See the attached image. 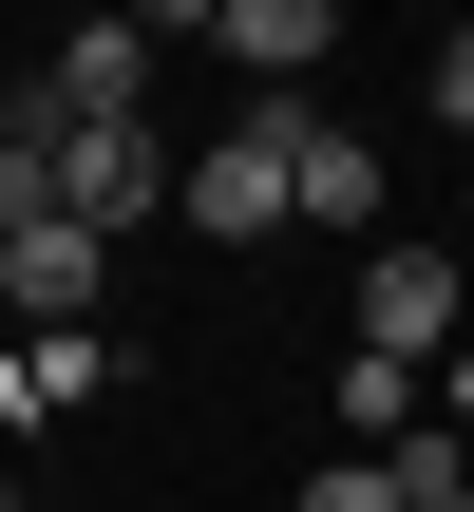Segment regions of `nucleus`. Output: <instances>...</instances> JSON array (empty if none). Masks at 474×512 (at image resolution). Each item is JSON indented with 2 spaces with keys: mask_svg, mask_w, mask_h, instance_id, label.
Returning <instances> with one entry per match:
<instances>
[{
  "mask_svg": "<svg viewBox=\"0 0 474 512\" xmlns=\"http://www.w3.org/2000/svg\"><path fill=\"white\" fill-rule=\"evenodd\" d=\"M399 512H474V456H456V437H399Z\"/></svg>",
  "mask_w": 474,
  "mask_h": 512,
  "instance_id": "obj_9",
  "label": "nucleus"
},
{
  "mask_svg": "<svg viewBox=\"0 0 474 512\" xmlns=\"http://www.w3.org/2000/svg\"><path fill=\"white\" fill-rule=\"evenodd\" d=\"M38 133H57V114H38V95H19V76H0V152H38Z\"/></svg>",
  "mask_w": 474,
  "mask_h": 512,
  "instance_id": "obj_12",
  "label": "nucleus"
},
{
  "mask_svg": "<svg viewBox=\"0 0 474 512\" xmlns=\"http://www.w3.org/2000/svg\"><path fill=\"white\" fill-rule=\"evenodd\" d=\"M190 228H209V247L304 228V95H266L247 133H209V152H190Z\"/></svg>",
  "mask_w": 474,
  "mask_h": 512,
  "instance_id": "obj_1",
  "label": "nucleus"
},
{
  "mask_svg": "<svg viewBox=\"0 0 474 512\" xmlns=\"http://www.w3.org/2000/svg\"><path fill=\"white\" fill-rule=\"evenodd\" d=\"M76 380H95V342H0V437H19V418H57Z\"/></svg>",
  "mask_w": 474,
  "mask_h": 512,
  "instance_id": "obj_8",
  "label": "nucleus"
},
{
  "mask_svg": "<svg viewBox=\"0 0 474 512\" xmlns=\"http://www.w3.org/2000/svg\"><path fill=\"white\" fill-rule=\"evenodd\" d=\"M133 95H152V38H133V19H76V38L38 57V114H57V133H133Z\"/></svg>",
  "mask_w": 474,
  "mask_h": 512,
  "instance_id": "obj_3",
  "label": "nucleus"
},
{
  "mask_svg": "<svg viewBox=\"0 0 474 512\" xmlns=\"http://www.w3.org/2000/svg\"><path fill=\"white\" fill-rule=\"evenodd\" d=\"M95 266H114V228H19L0 247V304H19V342H95Z\"/></svg>",
  "mask_w": 474,
  "mask_h": 512,
  "instance_id": "obj_2",
  "label": "nucleus"
},
{
  "mask_svg": "<svg viewBox=\"0 0 474 512\" xmlns=\"http://www.w3.org/2000/svg\"><path fill=\"white\" fill-rule=\"evenodd\" d=\"M418 95H437V133H474V38H437V57H418Z\"/></svg>",
  "mask_w": 474,
  "mask_h": 512,
  "instance_id": "obj_11",
  "label": "nucleus"
},
{
  "mask_svg": "<svg viewBox=\"0 0 474 512\" xmlns=\"http://www.w3.org/2000/svg\"><path fill=\"white\" fill-rule=\"evenodd\" d=\"M456 342V247H380L361 266V361H437Z\"/></svg>",
  "mask_w": 474,
  "mask_h": 512,
  "instance_id": "obj_4",
  "label": "nucleus"
},
{
  "mask_svg": "<svg viewBox=\"0 0 474 512\" xmlns=\"http://www.w3.org/2000/svg\"><path fill=\"white\" fill-rule=\"evenodd\" d=\"M361 209H380V152L342 114H304V228H361Z\"/></svg>",
  "mask_w": 474,
  "mask_h": 512,
  "instance_id": "obj_7",
  "label": "nucleus"
},
{
  "mask_svg": "<svg viewBox=\"0 0 474 512\" xmlns=\"http://www.w3.org/2000/svg\"><path fill=\"white\" fill-rule=\"evenodd\" d=\"M304 512H399V456H323V475H304Z\"/></svg>",
  "mask_w": 474,
  "mask_h": 512,
  "instance_id": "obj_10",
  "label": "nucleus"
},
{
  "mask_svg": "<svg viewBox=\"0 0 474 512\" xmlns=\"http://www.w3.org/2000/svg\"><path fill=\"white\" fill-rule=\"evenodd\" d=\"M0 512H19V494H0Z\"/></svg>",
  "mask_w": 474,
  "mask_h": 512,
  "instance_id": "obj_13",
  "label": "nucleus"
},
{
  "mask_svg": "<svg viewBox=\"0 0 474 512\" xmlns=\"http://www.w3.org/2000/svg\"><path fill=\"white\" fill-rule=\"evenodd\" d=\"M209 38H228L247 76H304V57H342V19H323V0H228Z\"/></svg>",
  "mask_w": 474,
  "mask_h": 512,
  "instance_id": "obj_6",
  "label": "nucleus"
},
{
  "mask_svg": "<svg viewBox=\"0 0 474 512\" xmlns=\"http://www.w3.org/2000/svg\"><path fill=\"white\" fill-rule=\"evenodd\" d=\"M57 209L133 228V209H190V171H152V133H57Z\"/></svg>",
  "mask_w": 474,
  "mask_h": 512,
  "instance_id": "obj_5",
  "label": "nucleus"
}]
</instances>
